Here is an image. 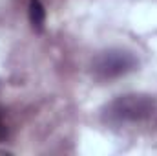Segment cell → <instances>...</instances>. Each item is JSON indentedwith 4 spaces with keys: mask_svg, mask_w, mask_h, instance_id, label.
<instances>
[{
    "mask_svg": "<svg viewBox=\"0 0 157 156\" xmlns=\"http://www.w3.org/2000/svg\"><path fill=\"white\" fill-rule=\"evenodd\" d=\"M28 17H29V24H31L33 31L42 33L44 26H46V7L40 0H29L28 2Z\"/></svg>",
    "mask_w": 157,
    "mask_h": 156,
    "instance_id": "obj_3",
    "label": "cell"
},
{
    "mask_svg": "<svg viewBox=\"0 0 157 156\" xmlns=\"http://www.w3.org/2000/svg\"><path fill=\"white\" fill-rule=\"evenodd\" d=\"M137 68L139 59L135 53L122 48H108L101 51L91 63V72L97 81H113L135 72Z\"/></svg>",
    "mask_w": 157,
    "mask_h": 156,
    "instance_id": "obj_2",
    "label": "cell"
},
{
    "mask_svg": "<svg viewBox=\"0 0 157 156\" xmlns=\"http://www.w3.org/2000/svg\"><path fill=\"white\" fill-rule=\"evenodd\" d=\"M157 112V99L150 94L117 96L102 107L101 119L112 129H124L146 123Z\"/></svg>",
    "mask_w": 157,
    "mask_h": 156,
    "instance_id": "obj_1",
    "label": "cell"
},
{
    "mask_svg": "<svg viewBox=\"0 0 157 156\" xmlns=\"http://www.w3.org/2000/svg\"><path fill=\"white\" fill-rule=\"evenodd\" d=\"M9 136V129H7V123H6V117L2 112V107H0V142H4L6 138Z\"/></svg>",
    "mask_w": 157,
    "mask_h": 156,
    "instance_id": "obj_4",
    "label": "cell"
}]
</instances>
